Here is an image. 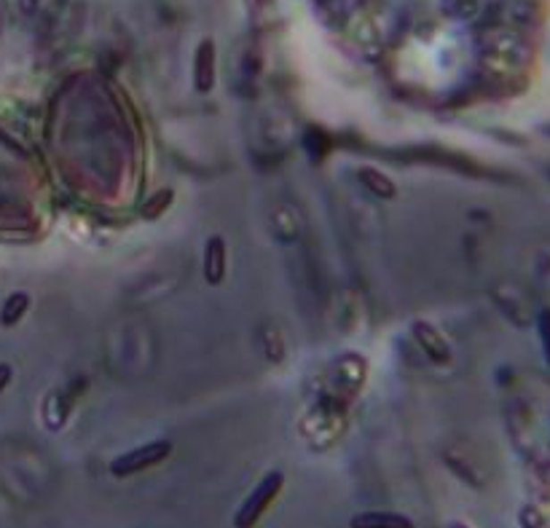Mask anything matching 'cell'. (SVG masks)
Wrapping results in <instances>:
<instances>
[{
    "instance_id": "277c9868",
    "label": "cell",
    "mask_w": 550,
    "mask_h": 528,
    "mask_svg": "<svg viewBox=\"0 0 550 528\" xmlns=\"http://www.w3.org/2000/svg\"><path fill=\"white\" fill-rule=\"evenodd\" d=\"M411 333L416 335V341H419V346L424 349V354L432 359V362H438V365H446L448 359H451V349H448V341L440 335V330L435 327V325H429V322H413L411 325Z\"/></svg>"
},
{
    "instance_id": "52a82bcc",
    "label": "cell",
    "mask_w": 550,
    "mask_h": 528,
    "mask_svg": "<svg viewBox=\"0 0 550 528\" xmlns=\"http://www.w3.org/2000/svg\"><path fill=\"white\" fill-rule=\"evenodd\" d=\"M357 180L365 186V191H371L376 199H395L397 196V186L389 175H384L376 167H360L357 169Z\"/></svg>"
},
{
    "instance_id": "4fadbf2b",
    "label": "cell",
    "mask_w": 550,
    "mask_h": 528,
    "mask_svg": "<svg viewBox=\"0 0 550 528\" xmlns=\"http://www.w3.org/2000/svg\"><path fill=\"white\" fill-rule=\"evenodd\" d=\"M448 528H470V525H464V523H451Z\"/></svg>"
},
{
    "instance_id": "9c48e42d",
    "label": "cell",
    "mask_w": 550,
    "mask_h": 528,
    "mask_svg": "<svg viewBox=\"0 0 550 528\" xmlns=\"http://www.w3.org/2000/svg\"><path fill=\"white\" fill-rule=\"evenodd\" d=\"M172 202H175V191H172V188H159L156 194H151V196L143 202L140 215H143L146 220H156V218H162V215L172 207Z\"/></svg>"
},
{
    "instance_id": "30bf717a",
    "label": "cell",
    "mask_w": 550,
    "mask_h": 528,
    "mask_svg": "<svg viewBox=\"0 0 550 528\" xmlns=\"http://www.w3.org/2000/svg\"><path fill=\"white\" fill-rule=\"evenodd\" d=\"M539 330H542V338H545V351H547V359H550V311H545V314H542Z\"/></svg>"
},
{
    "instance_id": "ba28073f",
    "label": "cell",
    "mask_w": 550,
    "mask_h": 528,
    "mask_svg": "<svg viewBox=\"0 0 550 528\" xmlns=\"http://www.w3.org/2000/svg\"><path fill=\"white\" fill-rule=\"evenodd\" d=\"M28 309H30V293H25V290L12 293V295L6 298L4 309H0V325H4V327H14V325L28 314Z\"/></svg>"
},
{
    "instance_id": "3957f363",
    "label": "cell",
    "mask_w": 550,
    "mask_h": 528,
    "mask_svg": "<svg viewBox=\"0 0 550 528\" xmlns=\"http://www.w3.org/2000/svg\"><path fill=\"white\" fill-rule=\"evenodd\" d=\"M215 41L204 38L194 54V87L199 95H210L215 87Z\"/></svg>"
},
{
    "instance_id": "8992f818",
    "label": "cell",
    "mask_w": 550,
    "mask_h": 528,
    "mask_svg": "<svg viewBox=\"0 0 550 528\" xmlns=\"http://www.w3.org/2000/svg\"><path fill=\"white\" fill-rule=\"evenodd\" d=\"M349 528H413L411 517L397 515V512H357L349 520Z\"/></svg>"
},
{
    "instance_id": "7a4b0ae2",
    "label": "cell",
    "mask_w": 550,
    "mask_h": 528,
    "mask_svg": "<svg viewBox=\"0 0 550 528\" xmlns=\"http://www.w3.org/2000/svg\"><path fill=\"white\" fill-rule=\"evenodd\" d=\"M172 453V442L170 440H154V442H146L140 448H132L121 456H116L111 461V472L116 477H132L143 469H151L156 464H162L167 456Z\"/></svg>"
},
{
    "instance_id": "7c38bea8",
    "label": "cell",
    "mask_w": 550,
    "mask_h": 528,
    "mask_svg": "<svg viewBox=\"0 0 550 528\" xmlns=\"http://www.w3.org/2000/svg\"><path fill=\"white\" fill-rule=\"evenodd\" d=\"M17 4H20V9H22L25 14H36V12H38V4H41V0H17Z\"/></svg>"
},
{
    "instance_id": "5b68a950",
    "label": "cell",
    "mask_w": 550,
    "mask_h": 528,
    "mask_svg": "<svg viewBox=\"0 0 550 528\" xmlns=\"http://www.w3.org/2000/svg\"><path fill=\"white\" fill-rule=\"evenodd\" d=\"M204 279L212 287L226 279V242L221 236H212L204 244Z\"/></svg>"
},
{
    "instance_id": "6da1fadb",
    "label": "cell",
    "mask_w": 550,
    "mask_h": 528,
    "mask_svg": "<svg viewBox=\"0 0 550 528\" xmlns=\"http://www.w3.org/2000/svg\"><path fill=\"white\" fill-rule=\"evenodd\" d=\"M285 485V474L282 472H269L255 488L253 493L245 499V504L239 507V512L234 515V528H255L258 520L266 515V509L271 507V501L279 496Z\"/></svg>"
},
{
    "instance_id": "8fae6325",
    "label": "cell",
    "mask_w": 550,
    "mask_h": 528,
    "mask_svg": "<svg viewBox=\"0 0 550 528\" xmlns=\"http://www.w3.org/2000/svg\"><path fill=\"white\" fill-rule=\"evenodd\" d=\"M12 365H6V362H0V392H4L9 384H12Z\"/></svg>"
}]
</instances>
